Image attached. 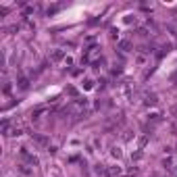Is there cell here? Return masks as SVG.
Listing matches in <instances>:
<instances>
[{
    "instance_id": "7",
    "label": "cell",
    "mask_w": 177,
    "mask_h": 177,
    "mask_svg": "<svg viewBox=\"0 0 177 177\" xmlns=\"http://www.w3.org/2000/svg\"><path fill=\"white\" fill-rule=\"evenodd\" d=\"M119 50H121V52H129V50H131V42H129V40H121V42H119Z\"/></svg>"
},
{
    "instance_id": "17",
    "label": "cell",
    "mask_w": 177,
    "mask_h": 177,
    "mask_svg": "<svg viewBox=\"0 0 177 177\" xmlns=\"http://www.w3.org/2000/svg\"><path fill=\"white\" fill-rule=\"evenodd\" d=\"M65 65H67V67H69V65H73V58H71V56H67V58H65Z\"/></svg>"
},
{
    "instance_id": "3",
    "label": "cell",
    "mask_w": 177,
    "mask_h": 177,
    "mask_svg": "<svg viewBox=\"0 0 177 177\" xmlns=\"http://www.w3.org/2000/svg\"><path fill=\"white\" fill-rule=\"evenodd\" d=\"M121 175V167H106L104 177H119Z\"/></svg>"
},
{
    "instance_id": "5",
    "label": "cell",
    "mask_w": 177,
    "mask_h": 177,
    "mask_svg": "<svg viewBox=\"0 0 177 177\" xmlns=\"http://www.w3.org/2000/svg\"><path fill=\"white\" fill-rule=\"evenodd\" d=\"M31 137H34L38 144H42V146H48V148H50V142H48V137H46V135H40V133H31Z\"/></svg>"
},
{
    "instance_id": "15",
    "label": "cell",
    "mask_w": 177,
    "mask_h": 177,
    "mask_svg": "<svg viewBox=\"0 0 177 177\" xmlns=\"http://www.w3.org/2000/svg\"><path fill=\"white\" fill-rule=\"evenodd\" d=\"M111 38H113V40H117V38H119V31H117V29H113V31H111Z\"/></svg>"
},
{
    "instance_id": "13",
    "label": "cell",
    "mask_w": 177,
    "mask_h": 177,
    "mask_svg": "<svg viewBox=\"0 0 177 177\" xmlns=\"http://www.w3.org/2000/svg\"><path fill=\"white\" fill-rule=\"evenodd\" d=\"M84 88H86V90H92V88H94V81H92V79H86V81H84Z\"/></svg>"
},
{
    "instance_id": "11",
    "label": "cell",
    "mask_w": 177,
    "mask_h": 177,
    "mask_svg": "<svg viewBox=\"0 0 177 177\" xmlns=\"http://www.w3.org/2000/svg\"><path fill=\"white\" fill-rule=\"evenodd\" d=\"M111 154H113L115 158H121V148H117V146H115V148H111Z\"/></svg>"
},
{
    "instance_id": "14",
    "label": "cell",
    "mask_w": 177,
    "mask_h": 177,
    "mask_svg": "<svg viewBox=\"0 0 177 177\" xmlns=\"http://www.w3.org/2000/svg\"><path fill=\"white\" fill-rule=\"evenodd\" d=\"M142 156H144V152H135V154H133L131 158H133V161H140V158H142Z\"/></svg>"
},
{
    "instance_id": "2",
    "label": "cell",
    "mask_w": 177,
    "mask_h": 177,
    "mask_svg": "<svg viewBox=\"0 0 177 177\" xmlns=\"http://www.w3.org/2000/svg\"><path fill=\"white\" fill-rule=\"evenodd\" d=\"M67 56H65V52L60 50V48H54L52 52H50V60H54V63H58V60H65Z\"/></svg>"
},
{
    "instance_id": "10",
    "label": "cell",
    "mask_w": 177,
    "mask_h": 177,
    "mask_svg": "<svg viewBox=\"0 0 177 177\" xmlns=\"http://www.w3.org/2000/svg\"><path fill=\"white\" fill-rule=\"evenodd\" d=\"M63 6H65V4H56V6H50V8H48L46 13H48V15H54V13H56V10H60Z\"/></svg>"
},
{
    "instance_id": "4",
    "label": "cell",
    "mask_w": 177,
    "mask_h": 177,
    "mask_svg": "<svg viewBox=\"0 0 177 177\" xmlns=\"http://www.w3.org/2000/svg\"><path fill=\"white\" fill-rule=\"evenodd\" d=\"M46 111H48L46 106H38V108H34V111H31V119H34V121H38V119L44 115Z\"/></svg>"
},
{
    "instance_id": "8",
    "label": "cell",
    "mask_w": 177,
    "mask_h": 177,
    "mask_svg": "<svg viewBox=\"0 0 177 177\" xmlns=\"http://www.w3.org/2000/svg\"><path fill=\"white\" fill-rule=\"evenodd\" d=\"M144 104H146V106H156V104H158V98H156L154 94H152V96H146Z\"/></svg>"
},
{
    "instance_id": "12",
    "label": "cell",
    "mask_w": 177,
    "mask_h": 177,
    "mask_svg": "<svg viewBox=\"0 0 177 177\" xmlns=\"http://www.w3.org/2000/svg\"><path fill=\"white\" fill-rule=\"evenodd\" d=\"M121 71H123L121 65H115V67H113V75H121Z\"/></svg>"
},
{
    "instance_id": "1",
    "label": "cell",
    "mask_w": 177,
    "mask_h": 177,
    "mask_svg": "<svg viewBox=\"0 0 177 177\" xmlns=\"http://www.w3.org/2000/svg\"><path fill=\"white\" fill-rule=\"evenodd\" d=\"M19 154H21V158H23L27 165H38V156L29 154V152H27V148H21V150H19Z\"/></svg>"
},
{
    "instance_id": "9",
    "label": "cell",
    "mask_w": 177,
    "mask_h": 177,
    "mask_svg": "<svg viewBox=\"0 0 177 177\" xmlns=\"http://www.w3.org/2000/svg\"><path fill=\"white\" fill-rule=\"evenodd\" d=\"M10 92H13V86H10V81H4V86H2V94H4V96H8Z\"/></svg>"
},
{
    "instance_id": "16",
    "label": "cell",
    "mask_w": 177,
    "mask_h": 177,
    "mask_svg": "<svg viewBox=\"0 0 177 177\" xmlns=\"http://www.w3.org/2000/svg\"><path fill=\"white\" fill-rule=\"evenodd\" d=\"M21 173H23V175H27V173H29V169H27V165H21Z\"/></svg>"
},
{
    "instance_id": "18",
    "label": "cell",
    "mask_w": 177,
    "mask_h": 177,
    "mask_svg": "<svg viewBox=\"0 0 177 177\" xmlns=\"http://www.w3.org/2000/svg\"><path fill=\"white\" fill-rule=\"evenodd\" d=\"M171 81H177V73H173V75H171Z\"/></svg>"
},
{
    "instance_id": "6",
    "label": "cell",
    "mask_w": 177,
    "mask_h": 177,
    "mask_svg": "<svg viewBox=\"0 0 177 177\" xmlns=\"http://www.w3.org/2000/svg\"><path fill=\"white\" fill-rule=\"evenodd\" d=\"M17 88L19 90H27L29 88V77H23V75H21L19 81H17Z\"/></svg>"
}]
</instances>
